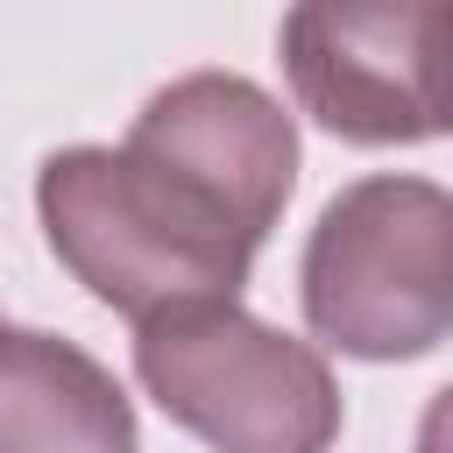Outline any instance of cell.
Instances as JSON below:
<instances>
[{"instance_id":"cell-1","label":"cell","mask_w":453,"mask_h":453,"mask_svg":"<svg viewBox=\"0 0 453 453\" xmlns=\"http://www.w3.org/2000/svg\"><path fill=\"white\" fill-rule=\"evenodd\" d=\"M297 184V120L241 71L156 85L134 127L50 149L35 212L57 262L120 319L149 326L241 304V283Z\"/></svg>"},{"instance_id":"cell-2","label":"cell","mask_w":453,"mask_h":453,"mask_svg":"<svg viewBox=\"0 0 453 453\" xmlns=\"http://www.w3.org/2000/svg\"><path fill=\"white\" fill-rule=\"evenodd\" d=\"M304 326L354 361H418L453 340V191L411 170L326 198L297 262Z\"/></svg>"},{"instance_id":"cell-3","label":"cell","mask_w":453,"mask_h":453,"mask_svg":"<svg viewBox=\"0 0 453 453\" xmlns=\"http://www.w3.org/2000/svg\"><path fill=\"white\" fill-rule=\"evenodd\" d=\"M134 375L212 453H333L347 418L326 354L241 304L134 326Z\"/></svg>"},{"instance_id":"cell-4","label":"cell","mask_w":453,"mask_h":453,"mask_svg":"<svg viewBox=\"0 0 453 453\" xmlns=\"http://www.w3.org/2000/svg\"><path fill=\"white\" fill-rule=\"evenodd\" d=\"M276 50L297 106L354 149L453 127V0H311L283 14Z\"/></svg>"},{"instance_id":"cell-5","label":"cell","mask_w":453,"mask_h":453,"mask_svg":"<svg viewBox=\"0 0 453 453\" xmlns=\"http://www.w3.org/2000/svg\"><path fill=\"white\" fill-rule=\"evenodd\" d=\"M0 453H142L134 403L78 340L0 319Z\"/></svg>"},{"instance_id":"cell-6","label":"cell","mask_w":453,"mask_h":453,"mask_svg":"<svg viewBox=\"0 0 453 453\" xmlns=\"http://www.w3.org/2000/svg\"><path fill=\"white\" fill-rule=\"evenodd\" d=\"M411 453H453V382H439L432 389V403H425V418H418V446Z\"/></svg>"}]
</instances>
